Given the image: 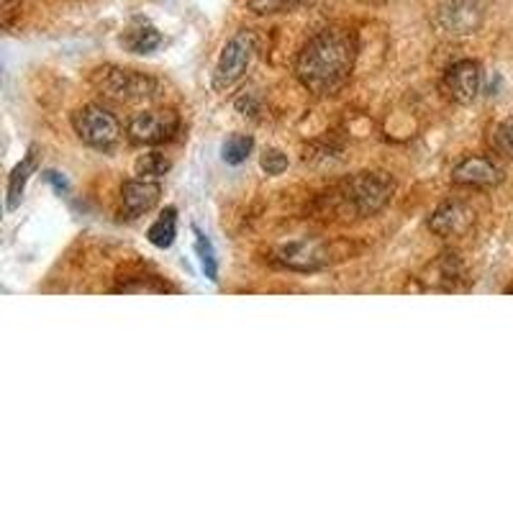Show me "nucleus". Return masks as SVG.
<instances>
[{
  "mask_svg": "<svg viewBox=\"0 0 513 513\" xmlns=\"http://www.w3.org/2000/svg\"><path fill=\"white\" fill-rule=\"evenodd\" d=\"M357 62V36L349 28H321L295 59V77L313 96H333L352 77Z\"/></svg>",
  "mask_w": 513,
  "mask_h": 513,
  "instance_id": "nucleus-1",
  "label": "nucleus"
},
{
  "mask_svg": "<svg viewBox=\"0 0 513 513\" xmlns=\"http://www.w3.org/2000/svg\"><path fill=\"white\" fill-rule=\"evenodd\" d=\"M395 195V180L388 172H357L344 182V200L357 216L367 219L388 206Z\"/></svg>",
  "mask_w": 513,
  "mask_h": 513,
  "instance_id": "nucleus-2",
  "label": "nucleus"
},
{
  "mask_svg": "<svg viewBox=\"0 0 513 513\" xmlns=\"http://www.w3.org/2000/svg\"><path fill=\"white\" fill-rule=\"evenodd\" d=\"M93 83L100 90V96L118 100V103L149 100L159 93L157 77L137 70H126V67H100L93 75Z\"/></svg>",
  "mask_w": 513,
  "mask_h": 513,
  "instance_id": "nucleus-3",
  "label": "nucleus"
},
{
  "mask_svg": "<svg viewBox=\"0 0 513 513\" xmlns=\"http://www.w3.org/2000/svg\"><path fill=\"white\" fill-rule=\"evenodd\" d=\"M257 55V34L251 28H241L236 31L234 36L226 42L221 56L216 62V70H213V90H229L234 87L247 70H250L251 59Z\"/></svg>",
  "mask_w": 513,
  "mask_h": 513,
  "instance_id": "nucleus-4",
  "label": "nucleus"
},
{
  "mask_svg": "<svg viewBox=\"0 0 513 513\" xmlns=\"http://www.w3.org/2000/svg\"><path fill=\"white\" fill-rule=\"evenodd\" d=\"M72 128L83 144L93 149H108L121 139V124L108 108L103 106H83L72 116Z\"/></svg>",
  "mask_w": 513,
  "mask_h": 513,
  "instance_id": "nucleus-5",
  "label": "nucleus"
},
{
  "mask_svg": "<svg viewBox=\"0 0 513 513\" xmlns=\"http://www.w3.org/2000/svg\"><path fill=\"white\" fill-rule=\"evenodd\" d=\"M178 131H180V116L169 108L137 113L126 126L131 144H139V147H157V144L172 141Z\"/></svg>",
  "mask_w": 513,
  "mask_h": 513,
  "instance_id": "nucleus-6",
  "label": "nucleus"
},
{
  "mask_svg": "<svg viewBox=\"0 0 513 513\" xmlns=\"http://www.w3.org/2000/svg\"><path fill=\"white\" fill-rule=\"evenodd\" d=\"M444 87L459 106H470L483 87V67L475 59H459L444 72Z\"/></svg>",
  "mask_w": 513,
  "mask_h": 513,
  "instance_id": "nucleus-7",
  "label": "nucleus"
},
{
  "mask_svg": "<svg viewBox=\"0 0 513 513\" xmlns=\"http://www.w3.org/2000/svg\"><path fill=\"white\" fill-rule=\"evenodd\" d=\"M275 262L295 270V272H316L321 267L329 264L326 250L319 241H308V239H298V241H288L280 244L275 250Z\"/></svg>",
  "mask_w": 513,
  "mask_h": 513,
  "instance_id": "nucleus-8",
  "label": "nucleus"
},
{
  "mask_svg": "<svg viewBox=\"0 0 513 513\" xmlns=\"http://www.w3.org/2000/svg\"><path fill=\"white\" fill-rule=\"evenodd\" d=\"M439 26L446 34L455 36H465L477 31L480 21H483V11L477 0H444L439 5Z\"/></svg>",
  "mask_w": 513,
  "mask_h": 513,
  "instance_id": "nucleus-9",
  "label": "nucleus"
},
{
  "mask_svg": "<svg viewBox=\"0 0 513 513\" xmlns=\"http://www.w3.org/2000/svg\"><path fill=\"white\" fill-rule=\"evenodd\" d=\"M475 221V213L472 209L459 200V198H449L436 206V210L431 213L429 219V229L436 236H444V239H452V236H462Z\"/></svg>",
  "mask_w": 513,
  "mask_h": 513,
  "instance_id": "nucleus-10",
  "label": "nucleus"
},
{
  "mask_svg": "<svg viewBox=\"0 0 513 513\" xmlns=\"http://www.w3.org/2000/svg\"><path fill=\"white\" fill-rule=\"evenodd\" d=\"M452 182L465 188H496L503 182V167L490 157H465L452 169Z\"/></svg>",
  "mask_w": 513,
  "mask_h": 513,
  "instance_id": "nucleus-11",
  "label": "nucleus"
},
{
  "mask_svg": "<svg viewBox=\"0 0 513 513\" xmlns=\"http://www.w3.org/2000/svg\"><path fill=\"white\" fill-rule=\"evenodd\" d=\"M159 195H162L159 182L147 180V178L124 182V188H121V206H124V213L128 219H139V216L149 213V210L159 203Z\"/></svg>",
  "mask_w": 513,
  "mask_h": 513,
  "instance_id": "nucleus-12",
  "label": "nucleus"
},
{
  "mask_svg": "<svg viewBox=\"0 0 513 513\" xmlns=\"http://www.w3.org/2000/svg\"><path fill=\"white\" fill-rule=\"evenodd\" d=\"M426 275L429 278H424V282L431 291H457V282L465 278V264L455 251H444L429 264Z\"/></svg>",
  "mask_w": 513,
  "mask_h": 513,
  "instance_id": "nucleus-13",
  "label": "nucleus"
},
{
  "mask_svg": "<svg viewBox=\"0 0 513 513\" xmlns=\"http://www.w3.org/2000/svg\"><path fill=\"white\" fill-rule=\"evenodd\" d=\"M36 165H39V154H36V147H31L28 154L14 167V172H11V178H8V210H14L18 203H21V198H24V188H26L28 178L36 172Z\"/></svg>",
  "mask_w": 513,
  "mask_h": 513,
  "instance_id": "nucleus-14",
  "label": "nucleus"
},
{
  "mask_svg": "<svg viewBox=\"0 0 513 513\" xmlns=\"http://www.w3.org/2000/svg\"><path fill=\"white\" fill-rule=\"evenodd\" d=\"M147 239H149V244H154L157 250H169L175 244V239H178V210L172 209V206L162 210L159 219L149 226Z\"/></svg>",
  "mask_w": 513,
  "mask_h": 513,
  "instance_id": "nucleus-15",
  "label": "nucleus"
},
{
  "mask_svg": "<svg viewBox=\"0 0 513 513\" xmlns=\"http://www.w3.org/2000/svg\"><path fill=\"white\" fill-rule=\"evenodd\" d=\"M159 44H162V34L149 21H137V26L128 28V34H126V46L134 55H149Z\"/></svg>",
  "mask_w": 513,
  "mask_h": 513,
  "instance_id": "nucleus-16",
  "label": "nucleus"
},
{
  "mask_svg": "<svg viewBox=\"0 0 513 513\" xmlns=\"http://www.w3.org/2000/svg\"><path fill=\"white\" fill-rule=\"evenodd\" d=\"M251 149H254V139L250 134H231L229 139L223 141L221 147V159L226 165H244L250 159Z\"/></svg>",
  "mask_w": 513,
  "mask_h": 513,
  "instance_id": "nucleus-17",
  "label": "nucleus"
},
{
  "mask_svg": "<svg viewBox=\"0 0 513 513\" xmlns=\"http://www.w3.org/2000/svg\"><path fill=\"white\" fill-rule=\"evenodd\" d=\"M193 234H195V251H198V257H200V267H203V272H206V278L209 280H219V260H216V251H213V244H210V239L198 226H193Z\"/></svg>",
  "mask_w": 513,
  "mask_h": 513,
  "instance_id": "nucleus-18",
  "label": "nucleus"
},
{
  "mask_svg": "<svg viewBox=\"0 0 513 513\" xmlns=\"http://www.w3.org/2000/svg\"><path fill=\"white\" fill-rule=\"evenodd\" d=\"M169 159H167L162 152H149V154H141L139 159H137V175L139 178H147V180H157V178H162L169 172Z\"/></svg>",
  "mask_w": 513,
  "mask_h": 513,
  "instance_id": "nucleus-19",
  "label": "nucleus"
},
{
  "mask_svg": "<svg viewBox=\"0 0 513 513\" xmlns=\"http://www.w3.org/2000/svg\"><path fill=\"white\" fill-rule=\"evenodd\" d=\"M311 0H247L251 14L257 15H275V14H291L308 5Z\"/></svg>",
  "mask_w": 513,
  "mask_h": 513,
  "instance_id": "nucleus-20",
  "label": "nucleus"
},
{
  "mask_svg": "<svg viewBox=\"0 0 513 513\" xmlns=\"http://www.w3.org/2000/svg\"><path fill=\"white\" fill-rule=\"evenodd\" d=\"M262 169L267 175H282L288 169V154L280 149H267L262 154Z\"/></svg>",
  "mask_w": 513,
  "mask_h": 513,
  "instance_id": "nucleus-21",
  "label": "nucleus"
},
{
  "mask_svg": "<svg viewBox=\"0 0 513 513\" xmlns=\"http://www.w3.org/2000/svg\"><path fill=\"white\" fill-rule=\"evenodd\" d=\"M496 144H498L500 152L513 157V118L511 121H503V124L496 128Z\"/></svg>",
  "mask_w": 513,
  "mask_h": 513,
  "instance_id": "nucleus-22",
  "label": "nucleus"
},
{
  "mask_svg": "<svg viewBox=\"0 0 513 513\" xmlns=\"http://www.w3.org/2000/svg\"><path fill=\"white\" fill-rule=\"evenodd\" d=\"M44 178H46V180L55 185L56 193H67V190H70V182L65 180V178H62L59 172H55V169H46V172H44Z\"/></svg>",
  "mask_w": 513,
  "mask_h": 513,
  "instance_id": "nucleus-23",
  "label": "nucleus"
},
{
  "mask_svg": "<svg viewBox=\"0 0 513 513\" xmlns=\"http://www.w3.org/2000/svg\"><path fill=\"white\" fill-rule=\"evenodd\" d=\"M11 3H14V0H3V5H5V8H8V5H11Z\"/></svg>",
  "mask_w": 513,
  "mask_h": 513,
  "instance_id": "nucleus-24",
  "label": "nucleus"
}]
</instances>
